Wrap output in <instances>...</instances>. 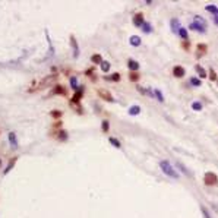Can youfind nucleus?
I'll list each match as a JSON object with an SVG mask.
<instances>
[{"instance_id": "nucleus-1", "label": "nucleus", "mask_w": 218, "mask_h": 218, "mask_svg": "<svg viewBox=\"0 0 218 218\" xmlns=\"http://www.w3.org/2000/svg\"><path fill=\"white\" fill-rule=\"evenodd\" d=\"M160 169L164 171V174H167L169 177H173V179H179V173L174 170V167L167 161V160H161L160 161Z\"/></svg>"}, {"instance_id": "nucleus-36", "label": "nucleus", "mask_w": 218, "mask_h": 218, "mask_svg": "<svg viewBox=\"0 0 218 218\" xmlns=\"http://www.w3.org/2000/svg\"><path fill=\"white\" fill-rule=\"evenodd\" d=\"M211 79H217V75H215L214 70H211Z\"/></svg>"}, {"instance_id": "nucleus-24", "label": "nucleus", "mask_w": 218, "mask_h": 218, "mask_svg": "<svg viewBox=\"0 0 218 218\" xmlns=\"http://www.w3.org/2000/svg\"><path fill=\"white\" fill-rule=\"evenodd\" d=\"M207 10H208V12H211V13H214V15H217V13H218V7H217V6H214V5H208V6H207Z\"/></svg>"}, {"instance_id": "nucleus-13", "label": "nucleus", "mask_w": 218, "mask_h": 218, "mask_svg": "<svg viewBox=\"0 0 218 218\" xmlns=\"http://www.w3.org/2000/svg\"><path fill=\"white\" fill-rule=\"evenodd\" d=\"M129 43H130L133 47L140 45V37H138V35H132V37H130V40H129Z\"/></svg>"}, {"instance_id": "nucleus-30", "label": "nucleus", "mask_w": 218, "mask_h": 218, "mask_svg": "<svg viewBox=\"0 0 218 218\" xmlns=\"http://www.w3.org/2000/svg\"><path fill=\"white\" fill-rule=\"evenodd\" d=\"M192 108H193V110H202V102L193 101V102H192Z\"/></svg>"}, {"instance_id": "nucleus-11", "label": "nucleus", "mask_w": 218, "mask_h": 218, "mask_svg": "<svg viewBox=\"0 0 218 218\" xmlns=\"http://www.w3.org/2000/svg\"><path fill=\"white\" fill-rule=\"evenodd\" d=\"M127 66H129V69L132 70V72H136L138 69H139V63L138 62H135V60H129V62H127Z\"/></svg>"}, {"instance_id": "nucleus-6", "label": "nucleus", "mask_w": 218, "mask_h": 218, "mask_svg": "<svg viewBox=\"0 0 218 218\" xmlns=\"http://www.w3.org/2000/svg\"><path fill=\"white\" fill-rule=\"evenodd\" d=\"M7 139H9L10 146L13 148V149H16V148H18V138H16V133H15V132H9Z\"/></svg>"}, {"instance_id": "nucleus-38", "label": "nucleus", "mask_w": 218, "mask_h": 218, "mask_svg": "<svg viewBox=\"0 0 218 218\" xmlns=\"http://www.w3.org/2000/svg\"><path fill=\"white\" fill-rule=\"evenodd\" d=\"M0 165H2V160H0Z\"/></svg>"}, {"instance_id": "nucleus-25", "label": "nucleus", "mask_w": 218, "mask_h": 218, "mask_svg": "<svg viewBox=\"0 0 218 218\" xmlns=\"http://www.w3.org/2000/svg\"><path fill=\"white\" fill-rule=\"evenodd\" d=\"M108 140H110V144H111V145H114L116 148H120V146H122V144L119 142V139H116V138H110Z\"/></svg>"}, {"instance_id": "nucleus-10", "label": "nucleus", "mask_w": 218, "mask_h": 218, "mask_svg": "<svg viewBox=\"0 0 218 218\" xmlns=\"http://www.w3.org/2000/svg\"><path fill=\"white\" fill-rule=\"evenodd\" d=\"M16 160H18V157H13V158H12V160H10V161L7 162V165H6V169L3 170V174H5V176H6V174H7V173H9V171H10L12 169H13V167H15V162H16Z\"/></svg>"}, {"instance_id": "nucleus-9", "label": "nucleus", "mask_w": 218, "mask_h": 218, "mask_svg": "<svg viewBox=\"0 0 218 218\" xmlns=\"http://www.w3.org/2000/svg\"><path fill=\"white\" fill-rule=\"evenodd\" d=\"M53 94H57V95H66L68 91H66V88L65 86H62V85H56L53 88Z\"/></svg>"}, {"instance_id": "nucleus-37", "label": "nucleus", "mask_w": 218, "mask_h": 218, "mask_svg": "<svg viewBox=\"0 0 218 218\" xmlns=\"http://www.w3.org/2000/svg\"><path fill=\"white\" fill-rule=\"evenodd\" d=\"M215 22H217V25H218V18H217V16H215Z\"/></svg>"}, {"instance_id": "nucleus-31", "label": "nucleus", "mask_w": 218, "mask_h": 218, "mask_svg": "<svg viewBox=\"0 0 218 218\" xmlns=\"http://www.w3.org/2000/svg\"><path fill=\"white\" fill-rule=\"evenodd\" d=\"M91 60H92L94 63H100V65H101V62H102V57H101L100 54H94V56L91 57Z\"/></svg>"}, {"instance_id": "nucleus-17", "label": "nucleus", "mask_w": 218, "mask_h": 218, "mask_svg": "<svg viewBox=\"0 0 218 218\" xmlns=\"http://www.w3.org/2000/svg\"><path fill=\"white\" fill-rule=\"evenodd\" d=\"M57 138H59V140H68V133H66V130L60 129V130H59V135H57Z\"/></svg>"}, {"instance_id": "nucleus-26", "label": "nucleus", "mask_w": 218, "mask_h": 218, "mask_svg": "<svg viewBox=\"0 0 218 218\" xmlns=\"http://www.w3.org/2000/svg\"><path fill=\"white\" fill-rule=\"evenodd\" d=\"M179 34H180V37L183 38V40H187V29L186 28H180V29H179Z\"/></svg>"}, {"instance_id": "nucleus-39", "label": "nucleus", "mask_w": 218, "mask_h": 218, "mask_svg": "<svg viewBox=\"0 0 218 218\" xmlns=\"http://www.w3.org/2000/svg\"><path fill=\"white\" fill-rule=\"evenodd\" d=\"M217 82H218V81H217Z\"/></svg>"}, {"instance_id": "nucleus-3", "label": "nucleus", "mask_w": 218, "mask_h": 218, "mask_svg": "<svg viewBox=\"0 0 218 218\" xmlns=\"http://www.w3.org/2000/svg\"><path fill=\"white\" fill-rule=\"evenodd\" d=\"M203 182L207 186H215V185H218V176L212 171H208L203 177Z\"/></svg>"}, {"instance_id": "nucleus-5", "label": "nucleus", "mask_w": 218, "mask_h": 218, "mask_svg": "<svg viewBox=\"0 0 218 218\" xmlns=\"http://www.w3.org/2000/svg\"><path fill=\"white\" fill-rule=\"evenodd\" d=\"M70 45H72V50H73V57L76 59L79 56V45L76 43V38L73 35H70Z\"/></svg>"}, {"instance_id": "nucleus-27", "label": "nucleus", "mask_w": 218, "mask_h": 218, "mask_svg": "<svg viewBox=\"0 0 218 218\" xmlns=\"http://www.w3.org/2000/svg\"><path fill=\"white\" fill-rule=\"evenodd\" d=\"M201 79H198V78H195V76H193V78H190V85H193V86H201Z\"/></svg>"}, {"instance_id": "nucleus-40", "label": "nucleus", "mask_w": 218, "mask_h": 218, "mask_svg": "<svg viewBox=\"0 0 218 218\" xmlns=\"http://www.w3.org/2000/svg\"><path fill=\"white\" fill-rule=\"evenodd\" d=\"M217 15H218V13H217Z\"/></svg>"}, {"instance_id": "nucleus-4", "label": "nucleus", "mask_w": 218, "mask_h": 218, "mask_svg": "<svg viewBox=\"0 0 218 218\" xmlns=\"http://www.w3.org/2000/svg\"><path fill=\"white\" fill-rule=\"evenodd\" d=\"M98 95L102 98V100H106V101H108V102H114V98H113V95H110V92L107 91V89H98Z\"/></svg>"}, {"instance_id": "nucleus-22", "label": "nucleus", "mask_w": 218, "mask_h": 218, "mask_svg": "<svg viewBox=\"0 0 218 218\" xmlns=\"http://www.w3.org/2000/svg\"><path fill=\"white\" fill-rule=\"evenodd\" d=\"M171 29L174 31V32H179V21L174 18V19H171Z\"/></svg>"}, {"instance_id": "nucleus-29", "label": "nucleus", "mask_w": 218, "mask_h": 218, "mask_svg": "<svg viewBox=\"0 0 218 218\" xmlns=\"http://www.w3.org/2000/svg\"><path fill=\"white\" fill-rule=\"evenodd\" d=\"M201 211H202V215H203V218H211V215H209V211L203 207V205H201Z\"/></svg>"}, {"instance_id": "nucleus-34", "label": "nucleus", "mask_w": 218, "mask_h": 218, "mask_svg": "<svg viewBox=\"0 0 218 218\" xmlns=\"http://www.w3.org/2000/svg\"><path fill=\"white\" fill-rule=\"evenodd\" d=\"M176 165H177V169H180V170H182V171H185V173H186V174H189V171H187V170H186V169H185V167H183V165H182V164H176Z\"/></svg>"}, {"instance_id": "nucleus-35", "label": "nucleus", "mask_w": 218, "mask_h": 218, "mask_svg": "<svg viewBox=\"0 0 218 218\" xmlns=\"http://www.w3.org/2000/svg\"><path fill=\"white\" fill-rule=\"evenodd\" d=\"M130 78H132L133 81H136V79H138V73H135V72H132V73H130Z\"/></svg>"}, {"instance_id": "nucleus-8", "label": "nucleus", "mask_w": 218, "mask_h": 218, "mask_svg": "<svg viewBox=\"0 0 218 218\" xmlns=\"http://www.w3.org/2000/svg\"><path fill=\"white\" fill-rule=\"evenodd\" d=\"M144 23H145V21H144V15L142 13H136L133 16V25L135 27H142Z\"/></svg>"}, {"instance_id": "nucleus-2", "label": "nucleus", "mask_w": 218, "mask_h": 218, "mask_svg": "<svg viewBox=\"0 0 218 218\" xmlns=\"http://www.w3.org/2000/svg\"><path fill=\"white\" fill-rule=\"evenodd\" d=\"M190 29L198 31V32H205L207 31V21L201 16H195L193 22L190 23Z\"/></svg>"}, {"instance_id": "nucleus-20", "label": "nucleus", "mask_w": 218, "mask_h": 218, "mask_svg": "<svg viewBox=\"0 0 218 218\" xmlns=\"http://www.w3.org/2000/svg\"><path fill=\"white\" fill-rule=\"evenodd\" d=\"M142 29H144V32H146V34L152 32V27H151V23H149V22H145V23L142 25Z\"/></svg>"}, {"instance_id": "nucleus-28", "label": "nucleus", "mask_w": 218, "mask_h": 218, "mask_svg": "<svg viewBox=\"0 0 218 218\" xmlns=\"http://www.w3.org/2000/svg\"><path fill=\"white\" fill-rule=\"evenodd\" d=\"M101 129H102V132H108V129H110V123H108V120H102V126H101Z\"/></svg>"}, {"instance_id": "nucleus-33", "label": "nucleus", "mask_w": 218, "mask_h": 218, "mask_svg": "<svg viewBox=\"0 0 218 218\" xmlns=\"http://www.w3.org/2000/svg\"><path fill=\"white\" fill-rule=\"evenodd\" d=\"M94 70H95L94 68H89V69H86V70H85V75H88V76H92V75H94Z\"/></svg>"}, {"instance_id": "nucleus-23", "label": "nucleus", "mask_w": 218, "mask_h": 218, "mask_svg": "<svg viewBox=\"0 0 218 218\" xmlns=\"http://www.w3.org/2000/svg\"><path fill=\"white\" fill-rule=\"evenodd\" d=\"M154 95H155V98L158 100V101H164V97H162V92L160 91V89H155V91H154Z\"/></svg>"}, {"instance_id": "nucleus-32", "label": "nucleus", "mask_w": 218, "mask_h": 218, "mask_svg": "<svg viewBox=\"0 0 218 218\" xmlns=\"http://www.w3.org/2000/svg\"><path fill=\"white\" fill-rule=\"evenodd\" d=\"M51 116H53L54 119H59V117L62 116V111H59V110H53V111H51Z\"/></svg>"}, {"instance_id": "nucleus-12", "label": "nucleus", "mask_w": 218, "mask_h": 218, "mask_svg": "<svg viewBox=\"0 0 218 218\" xmlns=\"http://www.w3.org/2000/svg\"><path fill=\"white\" fill-rule=\"evenodd\" d=\"M56 79V75H50V76H47V78H44L41 82H40V86H45V85H48L51 81H54Z\"/></svg>"}, {"instance_id": "nucleus-7", "label": "nucleus", "mask_w": 218, "mask_h": 218, "mask_svg": "<svg viewBox=\"0 0 218 218\" xmlns=\"http://www.w3.org/2000/svg\"><path fill=\"white\" fill-rule=\"evenodd\" d=\"M185 73H186V70H185L183 66H174L173 68V75L176 76V78H183Z\"/></svg>"}, {"instance_id": "nucleus-21", "label": "nucleus", "mask_w": 218, "mask_h": 218, "mask_svg": "<svg viewBox=\"0 0 218 218\" xmlns=\"http://www.w3.org/2000/svg\"><path fill=\"white\" fill-rule=\"evenodd\" d=\"M106 79H107V81H116V82H119V81H120V75H119V73H114V75H111V76H106Z\"/></svg>"}, {"instance_id": "nucleus-15", "label": "nucleus", "mask_w": 218, "mask_h": 218, "mask_svg": "<svg viewBox=\"0 0 218 218\" xmlns=\"http://www.w3.org/2000/svg\"><path fill=\"white\" fill-rule=\"evenodd\" d=\"M100 68H101L102 72H108V70H110V62L102 60V62H101V65H100Z\"/></svg>"}, {"instance_id": "nucleus-16", "label": "nucleus", "mask_w": 218, "mask_h": 218, "mask_svg": "<svg viewBox=\"0 0 218 218\" xmlns=\"http://www.w3.org/2000/svg\"><path fill=\"white\" fill-rule=\"evenodd\" d=\"M139 113H140V107L139 106H132L129 108V114H130V116H136V114H139Z\"/></svg>"}, {"instance_id": "nucleus-14", "label": "nucleus", "mask_w": 218, "mask_h": 218, "mask_svg": "<svg viewBox=\"0 0 218 218\" xmlns=\"http://www.w3.org/2000/svg\"><path fill=\"white\" fill-rule=\"evenodd\" d=\"M70 86L75 89V91H78V88H79V85H78V78L76 76H70Z\"/></svg>"}, {"instance_id": "nucleus-19", "label": "nucleus", "mask_w": 218, "mask_h": 218, "mask_svg": "<svg viewBox=\"0 0 218 218\" xmlns=\"http://www.w3.org/2000/svg\"><path fill=\"white\" fill-rule=\"evenodd\" d=\"M81 98H82V88L79 86V88H78V91H76L75 95H73V101H79Z\"/></svg>"}, {"instance_id": "nucleus-18", "label": "nucleus", "mask_w": 218, "mask_h": 218, "mask_svg": "<svg viewBox=\"0 0 218 218\" xmlns=\"http://www.w3.org/2000/svg\"><path fill=\"white\" fill-rule=\"evenodd\" d=\"M196 70H198V73H199L201 78H207V72H205V69H203L201 65H196Z\"/></svg>"}]
</instances>
